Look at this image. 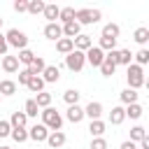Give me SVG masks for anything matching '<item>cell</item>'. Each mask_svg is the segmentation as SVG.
I'll return each mask as SVG.
<instances>
[{
    "mask_svg": "<svg viewBox=\"0 0 149 149\" xmlns=\"http://www.w3.org/2000/svg\"><path fill=\"white\" fill-rule=\"evenodd\" d=\"M44 37L58 42V40L63 37V28H61V23H47V26H44Z\"/></svg>",
    "mask_w": 149,
    "mask_h": 149,
    "instance_id": "30bf717a",
    "label": "cell"
},
{
    "mask_svg": "<svg viewBox=\"0 0 149 149\" xmlns=\"http://www.w3.org/2000/svg\"><path fill=\"white\" fill-rule=\"evenodd\" d=\"M72 47L84 54V51H88V49L93 47V40H91V35H77V37L72 40Z\"/></svg>",
    "mask_w": 149,
    "mask_h": 149,
    "instance_id": "9c48e42d",
    "label": "cell"
},
{
    "mask_svg": "<svg viewBox=\"0 0 149 149\" xmlns=\"http://www.w3.org/2000/svg\"><path fill=\"white\" fill-rule=\"evenodd\" d=\"M123 119H126V114H123V107H112V112H109V123L112 126H119V123H123Z\"/></svg>",
    "mask_w": 149,
    "mask_h": 149,
    "instance_id": "7402d4cb",
    "label": "cell"
},
{
    "mask_svg": "<svg viewBox=\"0 0 149 149\" xmlns=\"http://www.w3.org/2000/svg\"><path fill=\"white\" fill-rule=\"evenodd\" d=\"M140 149H149V137H144V140H140Z\"/></svg>",
    "mask_w": 149,
    "mask_h": 149,
    "instance_id": "bcb514c9",
    "label": "cell"
},
{
    "mask_svg": "<svg viewBox=\"0 0 149 149\" xmlns=\"http://www.w3.org/2000/svg\"><path fill=\"white\" fill-rule=\"evenodd\" d=\"M126 81H128V88L137 91L140 86H144V70H142L140 65L130 63V65H128V70H126Z\"/></svg>",
    "mask_w": 149,
    "mask_h": 149,
    "instance_id": "7a4b0ae2",
    "label": "cell"
},
{
    "mask_svg": "<svg viewBox=\"0 0 149 149\" xmlns=\"http://www.w3.org/2000/svg\"><path fill=\"white\" fill-rule=\"evenodd\" d=\"M28 91H33V93H42V91H44V81H42V77H30V81H28Z\"/></svg>",
    "mask_w": 149,
    "mask_h": 149,
    "instance_id": "836d02e7",
    "label": "cell"
},
{
    "mask_svg": "<svg viewBox=\"0 0 149 149\" xmlns=\"http://www.w3.org/2000/svg\"><path fill=\"white\" fill-rule=\"evenodd\" d=\"M98 49H102V51H114V49H116V40L100 37V42H98Z\"/></svg>",
    "mask_w": 149,
    "mask_h": 149,
    "instance_id": "8d00e7d4",
    "label": "cell"
},
{
    "mask_svg": "<svg viewBox=\"0 0 149 149\" xmlns=\"http://www.w3.org/2000/svg\"><path fill=\"white\" fill-rule=\"evenodd\" d=\"M84 65H86V58H84V54H81V51L72 49V51L65 56V68H68V70H72V72H79Z\"/></svg>",
    "mask_w": 149,
    "mask_h": 149,
    "instance_id": "5b68a950",
    "label": "cell"
},
{
    "mask_svg": "<svg viewBox=\"0 0 149 149\" xmlns=\"http://www.w3.org/2000/svg\"><path fill=\"white\" fill-rule=\"evenodd\" d=\"M61 28H63V37H68V40H74L77 35H81V33H79V30H81V26H79L77 21H70V23H63Z\"/></svg>",
    "mask_w": 149,
    "mask_h": 149,
    "instance_id": "7c38bea8",
    "label": "cell"
},
{
    "mask_svg": "<svg viewBox=\"0 0 149 149\" xmlns=\"http://www.w3.org/2000/svg\"><path fill=\"white\" fill-rule=\"evenodd\" d=\"M88 133H91L93 137H102V133H105V121H100V119L91 121V123H88Z\"/></svg>",
    "mask_w": 149,
    "mask_h": 149,
    "instance_id": "603a6c76",
    "label": "cell"
},
{
    "mask_svg": "<svg viewBox=\"0 0 149 149\" xmlns=\"http://www.w3.org/2000/svg\"><path fill=\"white\" fill-rule=\"evenodd\" d=\"M9 135H12V137H14V142H19V144L28 140V130H26V128H12V133H9Z\"/></svg>",
    "mask_w": 149,
    "mask_h": 149,
    "instance_id": "74e56055",
    "label": "cell"
},
{
    "mask_svg": "<svg viewBox=\"0 0 149 149\" xmlns=\"http://www.w3.org/2000/svg\"><path fill=\"white\" fill-rule=\"evenodd\" d=\"M47 144H49L51 149H61V147L65 144V133H63V130H54V133H49Z\"/></svg>",
    "mask_w": 149,
    "mask_h": 149,
    "instance_id": "8fae6325",
    "label": "cell"
},
{
    "mask_svg": "<svg viewBox=\"0 0 149 149\" xmlns=\"http://www.w3.org/2000/svg\"><path fill=\"white\" fill-rule=\"evenodd\" d=\"M119 33H121V28H119L116 23H105V26H102V35H100V37L116 40V37H119Z\"/></svg>",
    "mask_w": 149,
    "mask_h": 149,
    "instance_id": "d6986e66",
    "label": "cell"
},
{
    "mask_svg": "<svg viewBox=\"0 0 149 149\" xmlns=\"http://www.w3.org/2000/svg\"><path fill=\"white\" fill-rule=\"evenodd\" d=\"M133 63V54L128 49H116V65H130Z\"/></svg>",
    "mask_w": 149,
    "mask_h": 149,
    "instance_id": "ffe728a7",
    "label": "cell"
},
{
    "mask_svg": "<svg viewBox=\"0 0 149 149\" xmlns=\"http://www.w3.org/2000/svg\"><path fill=\"white\" fill-rule=\"evenodd\" d=\"M35 105L40 107V109H44V107H51V93H47V91H42V93H35Z\"/></svg>",
    "mask_w": 149,
    "mask_h": 149,
    "instance_id": "44dd1931",
    "label": "cell"
},
{
    "mask_svg": "<svg viewBox=\"0 0 149 149\" xmlns=\"http://www.w3.org/2000/svg\"><path fill=\"white\" fill-rule=\"evenodd\" d=\"M9 133H12V126H9V121L0 119V137H7Z\"/></svg>",
    "mask_w": 149,
    "mask_h": 149,
    "instance_id": "60d3db41",
    "label": "cell"
},
{
    "mask_svg": "<svg viewBox=\"0 0 149 149\" xmlns=\"http://www.w3.org/2000/svg\"><path fill=\"white\" fill-rule=\"evenodd\" d=\"M0 100H2V95H0Z\"/></svg>",
    "mask_w": 149,
    "mask_h": 149,
    "instance_id": "681fc988",
    "label": "cell"
},
{
    "mask_svg": "<svg viewBox=\"0 0 149 149\" xmlns=\"http://www.w3.org/2000/svg\"><path fill=\"white\" fill-rule=\"evenodd\" d=\"M61 79V70L56 68V65H47L44 70H42V81L44 84H56Z\"/></svg>",
    "mask_w": 149,
    "mask_h": 149,
    "instance_id": "52a82bcc",
    "label": "cell"
},
{
    "mask_svg": "<svg viewBox=\"0 0 149 149\" xmlns=\"http://www.w3.org/2000/svg\"><path fill=\"white\" fill-rule=\"evenodd\" d=\"M100 72H102L105 77H112V74L116 72V65H114L112 61H107V58H105V61H102V65H100Z\"/></svg>",
    "mask_w": 149,
    "mask_h": 149,
    "instance_id": "f35d334b",
    "label": "cell"
},
{
    "mask_svg": "<svg viewBox=\"0 0 149 149\" xmlns=\"http://www.w3.org/2000/svg\"><path fill=\"white\" fill-rule=\"evenodd\" d=\"M72 49H74V47H72V40H68V37H61V40L56 42V51H58V54H65V56H68Z\"/></svg>",
    "mask_w": 149,
    "mask_h": 149,
    "instance_id": "4316f807",
    "label": "cell"
},
{
    "mask_svg": "<svg viewBox=\"0 0 149 149\" xmlns=\"http://www.w3.org/2000/svg\"><path fill=\"white\" fill-rule=\"evenodd\" d=\"M119 98H121V102H123V105H133V102H137V91L126 88V91H121V93H119Z\"/></svg>",
    "mask_w": 149,
    "mask_h": 149,
    "instance_id": "f1b7e54d",
    "label": "cell"
},
{
    "mask_svg": "<svg viewBox=\"0 0 149 149\" xmlns=\"http://www.w3.org/2000/svg\"><path fill=\"white\" fill-rule=\"evenodd\" d=\"M133 40H135L137 44H147V42H149V28H137V30L133 33Z\"/></svg>",
    "mask_w": 149,
    "mask_h": 149,
    "instance_id": "d6a6232c",
    "label": "cell"
},
{
    "mask_svg": "<svg viewBox=\"0 0 149 149\" xmlns=\"http://www.w3.org/2000/svg\"><path fill=\"white\" fill-rule=\"evenodd\" d=\"M0 28H2V16H0Z\"/></svg>",
    "mask_w": 149,
    "mask_h": 149,
    "instance_id": "7dc6e473",
    "label": "cell"
},
{
    "mask_svg": "<svg viewBox=\"0 0 149 149\" xmlns=\"http://www.w3.org/2000/svg\"><path fill=\"white\" fill-rule=\"evenodd\" d=\"M0 149H12V147H0Z\"/></svg>",
    "mask_w": 149,
    "mask_h": 149,
    "instance_id": "c3c4849f",
    "label": "cell"
},
{
    "mask_svg": "<svg viewBox=\"0 0 149 149\" xmlns=\"http://www.w3.org/2000/svg\"><path fill=\"white\" fill-rule=\"evenodd\" d=\"M14 93H16V81L2 79L0 81V95H14Z\"/></svg>",
    "mask_w": 149,
    "mask_h": 149,
    "instance_id": "cb8c5ba5",
    "label": "cell"
},
{
    "mask_svg": "<svg viewBox=\"0 0 149 149\" xmlns=\"http://www.w3.org/2000/svg\"><path fill=\"white\" fill-rule=\"evenodd\" d=\"M74 7H61V12H58V19H61V23H70V21H74Z\"/></svg>",
    "mask_w": 149,
    "mask_h": 149,
    "instance_id": "484cf974",
    "label": "cell"
},
{
    "mask_svg": "<svg viewBox=\"0 0 149 149\" xmlns=\"http://www.w3.org/2000/svg\"><path fill=\"white\" fill-rule=\"evenodd\" d=\"M44 0H28V14H33V16H37V14H42L44 12Z\"/></svg>",
    "mask_w": 149,
    "mask_h": 149,
    "instance_id": "d4e9b609",
    "label": "cell"
},
{
    "mask_svg": "<svg viewBox=\"0 0 149 149\" xmlns=\"http://www.w3.org/2000/svg\"><path fill=\"white\" fill-rule=\"evenodd\" d=\"M84 58H86V63H88L91 68H100L102 61H105V51L98 49V47H91L88 51H84Z\"/></svg>",
    "mask_w": 149,
    "mask_h": 149,
    "instance_id": "8992f818",
    "label": "cell"
},
{
    "mask_svg": "<svg viewBox=\"0 0 149 149\" xmlns=\"http://www.w3.org/2000/svg\"><path fill=\"white\" fill-rule=\"evenodd\" d=\"M100 114H102V105H100V102H95V100H91V102L86 105V109H84V116H88L91 121L100 119Z\"/></svg>",
    "mask_w": 149,
    "mask_h": 149,
    "instance_id": "4fadbf2b",
    "label": "cell"
},
{
    "mask_svg": "<svg viewBox=\"0 0 149 149\" xmlns=\"http://www.w3.org/2000/svg\"><path fill=\"white\" fill-rule=\"evenodd\" d=\"M58 12H61V7H58L56 2H47L42 14H44V19H47L49 23H56V19H58Z\"/></svg>",
    "mask_w": 149,
    "mask_h": 149,
    "instance_id": "5bb4252c",
    "label": "cell"
},
{
    "mask_svg": "<svg viewBox=\"0 0 149 149\" xmlns=\"http://www.w3.org/2000/svg\"><path fill=\"white\" fill-rule=\"evenodd\" d=\"M133 56H135V65H140V68L149 63V49H144V47H142L137 54H133Z\"/></svg>",
    "mask_w": 149,
    "mask_h": 149,
    "instance_id": "e575fe53",
    "label": "cell"
},
{
    "mask_svg": "<svg viewBox=\"0 0 149 149\" xmlns=\"http://www.w3.org/2000/svg\"><path fill=\"white\" fill-rule=\"evenodd\" d=\"M40 114H42V126H44L49 133L61 130V126H63V116H61L58 109H54V107H44Z\"/></svg>",
    "mask_w": 149,
    "mask_h": 149,
    "instance_id": "6da1fadb",
    "label": "cell"
},
{
    "mask_svg": "<svg viewBox=\"0 0 149 149\" xmlns=\"http://www.w3.org/2000/svg\"><path fill=\"white\" fill-rule=\"evenodd\" d=\"M123 114H126L128 119H140V116H142V105H137V102H133V105H126Z\"/></svg>",
    "mask_w": 149,
    "mask_h": 149,
    "instance_id": "f546056e",
    "label": "cell"
},
{
    "mask_svg": "<svg viewBox=\"0 0 149 149\" xmlns=\"http://www.w3.org/2000/svg\"><path fill=\"white\" fill-rule=\"evenodd\" d=\"M5 40H7V47H14V49H19V51H21V49H28V37H26V33L19 30V28L7 30Z\"/></svg>",
    "mask_w": 149,
    "mask_h": 149,
    "instance_id": "3957f363",
    "label": "cell"
},
{
    "mask_svg": "<svg viewBox=\"0 0 149 149\" xmlns=\"http://www.w3.org/2000/svg\"><path fill=\"white\" fill-rule=\"evenodd\" d=\"M79 98H81V93H79L77 88H68V91L63 93V100L68 102V107H70V105H77V102H79Z\"/></svg>",
    "mask_w": 149,
    "mask_h": 149,
    "instance_id": "83f0119b",
    "label": "cell"
},
{
    "mask_svg": "<svg viewBox=\"0 0 149 149\" xmlns=\"http://www.w3.org/2000/svg\"><path fill=\"white\" fill-rule=\"evenodd\" d=\"M44 68H47V63H44V58H42V56H35V61H33V63H30V65H28L26 70L30 72V77H40Z\"/></svg>",
    "mask_w": 149,
    "mask_h": 149,
    "instance_id": "9a60e30c",
    "label": "cell"
},
{
    "mask_svg": "<svg viewBox=\"0 0 149 149\" xmlns=\"http://www.w3.org/2000/svg\"><path fill=\"white\" fill-rule=\"evenodd\" d=\"M26 123H28V116L23 112H12V119H9L12 128H26Z\"/></svg>",
    "mask_w": 149,
    "mask_h": 149,
    "instance_id": "ac0fdd59",
    "label": "cell"
},
{
    "mask_svg": "<svg viewBox=\"0 0 149 149\" xmlns=\"http://www.w3.org/2000/svg\"><path fill=\"white\" fill-rule=\"evenodd\" d=\"M74 21H77L79 26H91V23H98V21H100V9H88V7L77 9V12H74Z\"/></svg>",
    "mask_w": 149,
    "mask_h": 149,
    "instance_id": "277c9868",
    "label": "cell"
},
{
    "mask_svg": "<svg viewBox=\"0 0 149 149\" xmlns=\"http://www.w3.org/2000/svg\"><path fill=\"white\" fill-rule=\"evenodd\" d=\"M7 49H9V47H7V40H5V35L0 33V56H5V54H7Z\"/></svg>",
    "mask_w": 149,
    "mask_h": 149,
    "instance_id": "ee69618b",
    "label": "cell"
},
{
    "mask_svg": "<svg viewBox=\"0 0 149 149\" xmlns=\"http://www.w3.org/2000/svg\"><path fill=\"white\" fill-rule=\"evenodd\" d=\"M2 70L5 72H19V61H16V56H2Z\"/></svg>",
    "mask_w": 149,
    "mask_h": 149,
    "instance_id": "e0dca14e",
    "label": "cell"
},
{
    "mask_svg": "<svg viewBox=\"0 0 149 149\" xmlns=\"http://www.w3.org/2000/svg\"><path fill=\"white\" fill-rule=\"evenodd\" d=\"M28 137H30V140H35V142H47V137H49V130H47L42 123H35V126L28 130Z\"/></svg>",
    "mask_w": 149,
    "mask_h": 149,
    "instance_id": "ba28073f",
    "label": "cell"
},
{
    "mask_svg": "<svg viewBox=\"0 0 149 149\" xmlns=\"http://www.w3.org/2000/svg\"><path fill=\"white\" fill-rule=\"evenodd\" d=\"M147 137V130L142 128V126H133L130 128V142H140V140H144Z\"/></svg>",
    "mask_w": 149,
    "mask_h": 149,
    "instance_id": "d590c367",
    "label": "cell"
},
{
    "mask_svg": "<svg viewBox=\"0 0 149 149\" xmlns=\"http://www.w3.org/2000/svg\"><path fill=\"white\" fill-rule=\"evenodd\" d=\"M28 81H30V72L23 68V70H19V84H23V86H28Z\"/></svg>",
    "mask_w": 149,
    "mask_h": 149,
    "instance_id": "7bdbcfd3",
    "label": "cell"
},
{
    "mask_svg": "<svg viewBox=\"0 0 149 149\" xmlns=\"http://www.w3.org/2000/svg\"><path fill=\"white\" fill-rule=\"evenodd\" d=\"M91 149H107V140L105 137H93L91 140Z\"/></svg>",
    "mask_w": 149,
    "mask_h": 149,
    "instance_id": "ab89813d",
    "label": "cell"
},
{
    "mask_svg": "<svg viewBox=\"0 0 149 149\" xmlns=\"http://www.w3.org/2000/svg\"><path fill=\"white\" fill-rule=\"evenodd\" d=\"M121 149H137V144L130 142V140H126V142H121Z\"/></svg>",
    "mask_w": 149,
    "mask_h": 149,
    "instance_id": "f6af8a7d",
    "label": "cell"
},
{
    "mask_svg": "<svg viewBox=\"0 0 149 149\" xmlns=\"http://www.w3.org/2000/svg\"><path fill=\"white\" fill-rule=\"evenodd\" d=\"M14 12H19V14L28 12V0H16L14 2Z\"/></svg>",
    "mask_w": 149,
    "mask_h": 149,
    "instance_id": "b9f144b4",
    "label": "cell"
},
{
    "mask_svg": "<svg viewBox=\"0 0 149 149\" xmlns=\"http://www.w3.org/2000/svg\"><path fill=\"white\" fill-rule=\"evenodd\" d=\"M65 116H68V121H70V123H79V121L84 119V109H81L79 105H70V107H68V112H65Z\"/></svg>",
    "mask_w": 149,
    "mask_h": 149,
    "instance_id": "2e32d148",
    "label": "cell"
},
{
    "mask_svg": "<svg viewBox=\"0 0 149 149\" xmlns=\"http://www.w3.org/2000/svg\"><path fill=\"white\" fill-rule=\"evenodd\" d=\"M16 61H19V63H23V65L28 68V65L35 61V54H33L30 49H21V51H19V56H16Z\"/></svg>",
    "mask_w": 149,
    "mask_h": 149,
    "instance_id": "4dcf8cb0",
    "label": "cell"
},
{
    "mask_svg": "<svg viewBox=\"0 0 149 149\" xmlns=\"http://www.w3.org/2000/svg\"><path fill=\"white\" fill-rule=\"evenodd\" d=\"M23 114H26L28 119H30V116H37V114H40V107L35 105V100H33V98H28V100H26V105H23Z\"/></svg>",
    "mask_w": 149,
    "mask_h": 149,
    "instance_id": "1f68e13d",
    "label": "cell"
}]
</instances>
